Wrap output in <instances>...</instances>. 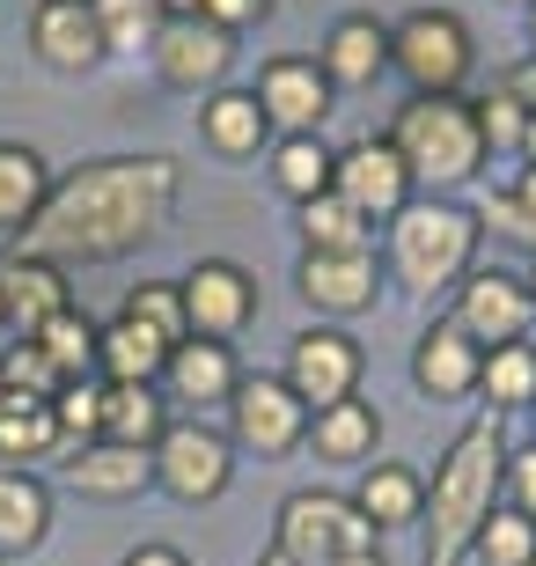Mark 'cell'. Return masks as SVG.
<instances>
[{
    "instance_id": "1",
    "label": "cell",
    "mask_w": 536,
    "mask_h": 566,
    "mask_svg": "<svg viewBox=\"0 0 536 566\" xmlns=\"http://www.w3.org/2000/svg\"><path fill=\"white\" fill-rule=\"evenodd\" d=\"M169 207H177V163L169 155H104V163H82L66 185L44 191L30 229H15V258L104 265V258L140 251L147 235H162Z\"/></svg>"
},
{
    "instance_id": "2",
    "label": "cell",
    "mask_w": 536,
    "mask_h": 566,
    "mask_svg": "<svg viewBox=\"0 0 536 566\" xmlns=\"http://www.w3.org/2000/svg\"><path fill=\"white\" fill-rule=\"evenodd\" d=\"M500 471H507V441H500V412H485L455 434V449L427 485V566H463V552L477 545V530L493 515Z\"/></svg>"
},
{
    "instance_id": "3",
    "label": "cell",
    "mask_w": 536,
    "mask_h": 566,
    "mask_svg": "<svg viewBox=\"0 0 536 566\" xmlns=\"http://www.w3.org/2000/svg\"><path fill=\"white\" fill-rule=\"evenodd\" d=\"M390 147H397V163L412 169V177L463 185V177H477V163H485L477 104H463V96H412V104L397 111Z\"/></svg>"
},
{
    "instance_id": "4",
    "label": "cell",
    "mask_w": 536,
    "mask_h": 566,
    "mask_svg": "<svg viewBox=\"0 0 536 566\" xmlns=\"http://www.w3.org/2000/svg\"><path fill=\"white\" fill-rule=\"evenodd\" d=\"M397 273H404V287L412 294H433L449 287V280H463V265H471V243H477V213L463 207H404L397 213Z\"/></svg>"
},
{
    "instance_id": "5",
    "label": "cell",
    "mask_w": 536,
    "mask_h": 566,
    "mask_svg": "<svg viewBox=\"0 0 536 566\" xmlns=\"http://www.w3.org/2000/svg\"><path fill=\"white\" fill-rule=\"evenodd\" d=\"M375 537H382V530H375L353 501H338V493H294V501L280 507L272 552H287L294 566H338V559L375 552Z\"/></svg>"
},
{
    "instance_id": "6",
    "label": "cell",
    "mask_w": 536,
    "mask_h": 566,
    "mask_svg": "<svg viewBox=\"0 0 536 566\" xmlns=\"http://www.w3.org/2000/svg\"><path fill=\"white\" fill-rule=\"evenodd\" d=\"M390 66L412 74L419 96H455V82L471 74V30L449 8H419L390 30Z\"/></svg>"
},
{
    "instance_id": "7",
    "label": "cell",
    "mask_w": 536,
    "mask_h": 566,
    "mask_svg": "<svg viewBox=\"0 0 536 566\" xmlns=\"http://www.w3.org/2000/svg\"><path fill=\"white\" fill-rule=\"evenodd\" d=\"M330 191L346 199L360 221H397L412 207V169L397 163L390 140H353L338 163H330Z\"/></svg>"
},
{
    "instance_id": "8",
    "label": "cell",
    "mask_w": 536,
    "mask_h": 566,
    "mask_svg": "<svg viewBox=\"0 0 536 566\" xmlns=\"http://www.w3.org/2000/svg\"><path fill=\"white\" fill-rule=\"evenodd\" d=\"M250 310H258V287H250L243 265H228V258L191 265V280H185V324H191V338L228 346V338L250 324Z\"/></svg>"
},
{
    "instance_id": "9",
    "label": "cell",
    "mask_w": 536,
    "mask_h": 566,
    "mask_svg": "<svg viewBox=\"0 0 536 566\" xmlns=\"http://www.w3.org/2000/svg\"><path fill=\"white\" fill-rule=\"evenodd\" d=\"M228 412H235V441H250L258 457H287L294 441L309 434V405L294 398L287 382H272V376H250V382H235V398H228Z\"/></svg>"
},
{
    "instance_id": "10",
    "label": "cell",
    "mask_w": 536,
    "mask_h": 566,
    "mask_svg": "<svg viewBox=\"0 0 536 566\" xmlns=\"http://www.w3.org/2000/svg\"><path fill=\"white\" fill-rule=\"evenodd\" d=\"M353 382H360V346L346 332H302L287 346V390L316 412L353 398Z\"/></svg>"
},
{
    "instance_id": "11",
    "label": "cell",
    "mask_w": 536,
    "mask_h": 566,
    "mask_svg": "<svg viewBox=\"0 0 536 566\" xmlns=\"http://www.w3.org/2000/svg\"><path fill=\"white\" fill-rule=\"evenodd\" d=\"M536 316V287L515 273H477L471 287H463V302H455V332L477 338V346H515L522 332H529Z\"/></svg>"
},
{
    "instance_id": "12",
    "label": "cell",
    "mask_w": 536,
    "mask_h": 566,
    "mask_svg": "<svg viewBox=\"0 0 536 566\" xmlns=\"http://www.w3.org/2000/svg\"><path fill=\"white\" fill-rule=\"evenodd\" d=\"M235 60V38L207 15H169L162 38H155V66H162L169 88H213Z\"/></svg>"
},
{
    "instance_id": "13",
    "label": "cell",
    "mask_w": 536,
    "mask_h": 566,
    "mask_svg": "<svg viewBox=\"0 0 536 566\" xmlns=\"http://www.w3.org/2000/svg\"><path fill=\"white\" fill-rule=\"evenodd\" d=\"M228 441L207 434V427H169L162 441H155V485L162 493H177V501H213L228 485Z\"/></svg>"
},
{
    "instance_id": "14",
    "label": "cell",
    "mask_w": 536,
    "mask_h": 566,
    "mask_svg": "<svg viewBox=\"0 0 536 566\" xmlns=\"http://www.w3.org/2000/svg\"><path fill=\"white\" fill-rule=\"evenodd\" d=\"M258 111L287 133H316L330 118V82L316 60H272L258 74Z\"/></svg>"
},
{
    "instance_id": "15",
    "label": "cell",
    "mask_w": 536,
    "mask_h": 566,
    "mask_svg": "<svg viewBox=\"0 0 536 566\" xmlns=\"http://www.w3.org/2000/svg\"><path fill=\"white\" fill-rule=\"evenodd\" d=\"M30 38H38L44 66H60V74H88V66L104 60V30L88 15V0H38Z\"/></svg>"
},
{
    "instance_id": "16",
    "label": "cell",
    "mask_w": 536,
    "mask_h": 566,
    "mask_svg": "<svg viewBox=\"0 0 536 566\" xmlns=\"http://www.w3.org/2000/svg\"><path fill=\"white\" fill-rule=\"evenodd\" d=\"M66 485L88 501H133L140 485H155V449H125V441H88L66 463Z\"/></svg>"
},
{
    "instance_id": "17",
    "label": "cell",
    "mask_w": 536,
    "mask_h": 566,
    "mask_svg": "<svg viewBox=\"0 0 536 566\" xmlns=\"http://www.w3.org/2000/svg\"><path fill=\"white\" fill-rule=\"evenodd\" d=\"M0 294H8V324H22V338H38L66 302V273L44 258H0Z\"/></svg>"
},
{
    "instance_id": "18",
    "label": "cell",
    "mask_w": 536,
    "mask_h": 566,
    "mask_svg": "<svg viewBox=\"0 0 536 566\" xmlns=\"http://www.w3.org/2000/svg\"><path fill=\"white\" fill-rule=\"evenodd\" d=\"M302 294L330 316H353L375 302V251H330V258H302Z\"/></svg>"
},
{
    "instance_id": "19",
    "label": "cell",
    "mask_w": 536,
    "mask_h": 566,
    "mask_svg": "<svg viewBox=\"0 0 536 566\" xmlns=\"http://www.w3.org/2000/svg\"><path fill=\"white\" fill-rule=\"evenodd\" d=\"M477 368H485V354H477V338H463L455 324H433L427 338H419V360L412 376L427 398H471L477 390Z\"/></svg>"
},
{
    "instance_id": "20",
    "label": "cell",
    "mask_w": 536,
    "mask_h": 566,
    "mask_svg": "<svg viewBox=\"0 0 536 566\" xmlns=\"http://www.w3.org/2000/svg\"><path fill=\"white\" fill-rule=\"evenodd\" d=\"M316 66H324L330 88H338V82H346V88L375 82V74L390 66V30H382L375 15H346V22L324 38V60H316Z\"/></svg>"
},
{
    "instance_id": "21",
    "label": "cell",
    "mask_w": 536,
    "mask_h": 566,
    "mask_svg": "<svg viewBox=\"0 0 536 566\" xmlns=\"http://www.w3.org/2000/svg\"><path fill=\"white\" fill-rule=\"evenodd\" d=\"M169 390H177V405H228L235 398V360H228V346H213V338H185L177 354H169Z\"/></svg>"
},
{
    "instance_id": "22",
    "label": "cell",
    "mask_w": 536,
    "mask_h": 566,
    "mask_svg": "<svg viewBox=\"0 0 536 566\" xmlns=\"http://www.w3.org/2000/svg\"><path fill=\"white\" fill-rule=\"evenodd\" d=\"M44 530H52V493L30 471H0V559L38 552Z\"/></svg>"
},
{
    "instance_id": "23",
    "label": "cell",
    "mask_w": 536,
    "mask_h": 566,
    "mask_svg": "<svg viewBox=\"0 0 536 566\" xmlns=\"http://www.w3.org/2000/svg\"><path fill=\"white\" fill-rule=\"evenodd\" d=\"M96 368H104L111 382H155L169 368V346L147 332V324L118 316V324H104V332H96Z\"/></svg>"
},
{
    "instance_id": "24",
    "label": "cell",
    "mask_w": 536,
    "mask_h": 566,
    "mask_svg": "<svg viewBox=\"0 0 536 566\" xmlns=\"http://www.w3.org/2000/svg\"><path fill=\"white\" fill-rule=\"evenodd\" d=\"M353 507H360L375 530L419 523V515H427V479H419V471H404V463H375L368 479H360V493H353Z\"/></svg>"
},
{
    "instance_id": "25",
    "label": "cell",
    "mask_w": 536,
    "mask_h": 566,
    "mask_svg": "<svg viewBox=\"0 0 536 566\" xmlns=\"http://www.w3.org/2000/svg\"><path fill=\"white\" fill-rule=\"evenodd\" d=\"M169 434V412L155 398V382H111L104 390V441H125V449H155Z\"/></svg>"
},
{
    "instance_id": "26",
    "label": "cell",
    "mask_w": 536,
    "mask_h": 566,
    "mask_svg": "<svg viewBox=\"0 0 536 566\" xmlns=\"http://www.w3.org/2000/svg\"><path fill=\"white\" fill-rule=\"evenodd\" d=\"M199 126H207V140L221 147V155H258L272 133V118L258 111V96H243V88H221L207 111H199Z\"/></svg>"
},
{
    "instance_id": "27",
    "label": "cell",
    "mask_w": 536,
    "mask_h": 566,
    "mask_svg": "<svg viewBox=\"0 0 536 566\" xmlns=\"http://www.w3.org/2000/svg\"><path fill=\"white\" fill-rule=\"evenodd\" d=\"M309 434H316V457L360 463V457H375V434H382V420H375V405L346 398V405H330V412H316Z\"/></svg>"
},
{
    "instance_id": "28",
    "label": "cell",
    "mask_w": 536,
    "mask_h": 566,
    "mask_svg": "<svg viewBox=\"0 0 536 566\" xmlns=\"http://www.w3.org/2000/svg\"><path fill=\"white\" fill-rule=\"evenodd\" d=\"M44 163L22 140H0V229H30V213L44 207Z\"/></svg>"
},
{
    "instance_id": "29",
    "label": "cell",
    "mask_w": 536,
    "mask_h": 566,
    "mask_svg": "<svg viewBox=\"0 0 536 566\" xmlns=\"http://www.w3.org/2000/svg\"><path fill=\"white\" fill-rule=\"evenodd\" d=\"M330 163H338V155H330L316 133H287V140H280V155H272V177H280V191H287V199H302V207H309V199H324V191H330Z\"/></svg>"
},
{
    "instance_id": "30",
    "label": "cell",
    "mask_w": 536,
    "mask_h": 566,
    "mask_svg": "<svg viewBox=\"0 0 536 566\" xmlns=\"http://www.w3.org/2000/svg\"><path fill=\"white\" fill-rule=\"evenodd\" d=\"M88 15H96V30H104V52H155V38H162L169 8L162 0H88Z\"/></svg>"
},
{
    "instance_id": "31",
    "label": "cell",
    "mask_w": 536,
    "mask_h": 566,
    "mask_svg": "<svg viewBox=\"0 0 536 566\" xmlns=\"http://www.w3.org/2000/svg\"><path fill=\"white\" fill-rule=\"evenodd\" d=\"M30 346L52 360V376H60V382H82L88 368H96V324H88L82 310H60L38 338H30Z\"/></svg>"
},
{
    "instance_id": "32",
    "label": "cell",
    "mask_w": 536,
    "mask_h": 566,
    "mask_svg": "<svg viewBox=\"0 0 536 566\" xmlns=\"http://www.w3.org/2000/svg\"><path fill=\"white\" fill-rule=\"evenodd\" d=\"M302 235H309L316 258H330V251H368V221H360L338 191H324V199H309V207H302Z\"/></svg>"
},
{
    "instance_id": "33",
    "label": "cell",
    "mask_w": 536,
    "mask_h": 566,
    "mask_svg": "<svg viewBox=\"0 0 536 566\" xmlns=\"http://www.w3.org/2000/svg\"><path fill=\"white\" fill-rule=\"evenodd\" d=\"M52 441H60V420H52V405H30V398H8V405H0V463L44 457Z\"/></svg>"
},
{
    "instance_id": "34",
    "label": "cell",
    "mask_w": 536,
    "mask_h": 566,
    "mask_svg": "<svg viewBox=\"0 0 536 566\" xmlns=\"http://www.w3.org/2000/svg\"><path fill=\"white\" fill-rule=\"evenodd\" d=\"M477 390L493 405H536V346H493L485 368H477Z\"/></svg>"
},
{
    "instance_id": "35",
    "label": "cell",
    "mask_w": 536,
    "mask_h": 566,
    "mask_svg": "<svg viewBox=\"0 0 536 566\" xmlns=\"http://www.w3.org/2000/svg\"><path fill=\"white\" fill-rule=\"evenodd\" d=\"M471 552H477V566H529L536 559V523L522 507H493Z\"/></svg>"
},
{
    "instance_id": "36",
    "label": "cell",
    "mask_w": 536,
    "mask_h": 566,
    "mask_svg": "<svg viewBox=\"0 0 536 566\" xmlns=\"http://www.w3.org/2000/svg\"><path fill=\"white\" fill-rule=\"evenodd\" d=\"M125 316H133V324H147V332L162 338L169 354L191 338V324H185V287H169V280H147V287H133Z\"/></svg>"
},
{
    "instance_id": "37",
    "label": "cell",
    "mask_w": 536,
    "mask_h": 566,
    "mask_svg": "<svg viewBox=\"0 0 536 566\" xmlns=\"http://www.w3.org/2000/svg\"><path fill=\"white\" fill-rule=\"evenodd\" d=\"M0 382H8V398H30V405H52V398H60V376H52V360H44L38 346L0 354Z\"/></svg>"
},
{
    "instance_id": "38",
    "label": "cell",
    "mask_w": 536,
    "mask_h": 566,
    "mask_svg": "<svg viewBox=\"0 0 536 566\" xmlns=\"http://www.w3.org/2000/svg\"><path fill=\"white\" fill-rule=\"evenodd\" d=\"M52 420H60V434H104V390H88V382H60Z\"/></svg>"
},
{
    "instance_id": "39",
    "label": "cell",
    "mask_w": 536,
    "mask_h": 566,
    "mask_svg": "<svg viewBox=\"0 0 536 566\" xmlns=\"http://www.w3.org/2000/svg\"><path fill=\"white\" fill-rule=\"evenodd\" d=\"M522 126H529V111H522L507 88L477 104V133H485V147H522Z\"/></svg>"
},
{
    "instance_id": "40",
    "label": "cell",
    "mask_w": 536,
    "mask_h": 566,
    "mask_svg": "<svg viewBox=\"0 0 536 566\" xmlns=\"http://www.w3.org/2000/svg\"><path fill=\"white\" fill-rule=\"evenodd\" d=\"M500 479H507V493H515V507H522V515L536 523V449H522V457H507V471H500Z\"/></svg>"
},
{
    "instance_id": "41",
    "label": "cell",
    "mask_w": 536,
    "mask_h": 566,
    "mask_svg": "<svg viewBox=\"0 0 536 566\" xmlns=\"http://www.w3.org/2000/svg\"><path fill=\"white\" fill-rule=\"evenodd\" d=\"M199 15H207V22H221L228 38H235V30H243V22H258V15H265V0H207V8H199Z\"/></svg>"
},
{
    "instance_id": "42",
    "label": "cell",
    "mask_w": 536,
    "mask_h": 566,
    "mask_svg": "<svg viewBox=\"0 0 536 566\" xmlns=\"http://www.w3.org/2000/svg\"><path fill=\"white\" fill-rule=\"evenodd\" d=\"M125 566H191V559H185L177 545H140V552H133Z\"/></svg>"
},
{
    "instance_id": "43",
    "label": "cell",
    "mask_w": 536,
    "mask_h": 566,
    "mask_svg": "<svg viewBox=\"0 0 536 566\" xmlns=\"http://www.w3.org/2000/svg\"><path fill=\"white\" fill-rule=\"evenodd\" d=\"M507 96H515L522 111H536V60H529V66H515V82H507Z\"/></svg>"
},
{
    "instance_id": "44",
    "label": "cell",
    "mask_w": 536,
    "mask_h": 566,
    "mask_svg": "<svg viewBox=\"0 0 536 566\" xmlns=\"http://www.w3.org/2000/svg\"><path fill=\"white\" fill-rule=\"evenodd\" d=\"M338 566H382V552H360V559H338Z\"/></svg>"
},
{
    "instance_id": "45",
    "label": "cell",
    "mask_w": 536,
    "mask_h": 566,
    "mask_svg": "<svg viewBox=\"0 0 536 566\" xmlns=\"http://www.w3.org/2000/svg\"><path fill=\"white\" fill-rule=\"evenodd\" d=\"M522 147H529V155H536V111H529V126H522Z\"/></svg>"
},
{
    "instance_id": "46",
    "label": "cell",
    "mask_w": 536,
    "mask_h": 566,
    "mask_svg": "<svg viewBox=\"0 0 536 566\" xmlns=\"http://www.w3.org/2000/svg\"><path fill=\"white\" fill-rule=\"evenodd\" d=\"M258 566H294V559H287V552H265V559H258Z\"/></svg>"
},
{
    "instance_id": "47",
    "label": "cell",
    "mask_w": 536,
    "mask_h": 566,
    "mask_svg": "<svg viewBox=\"0 0 536 566\" xmlns=\"http://www.w3.org/2000/svg\"><path fill=\"white\" fill-rule=\"evenodd\" d=\"M0 324H8V294H0Z\"/></svg>"
},
{
    "instance_id": "48",
    "label": "cell",
    "mask_w": 536,
    "mask_h": 566,
    "mask_svg": "<svg viewBox=\"0 0 536 566\" xmlns=\"http://www.w3.org/2000/svg\"><path fill=\"white\" fill-rule=\"evenodd\" d=\"M529 38H536V8H529Z\"/></svg>"
},
{
    "instance_id": "49",
    "label": "cell",
    "mask_w": 536,
    "mask_h": 566,
    "mask_svg": "<svg viewBox=\"0 0 536 566\" xmlns=\"http://www.w3.org/2000/svg\"><path fill=\"white\" fill-rule=\"evenodd\" d=\"M0 405H8V382H0Z\"/></svg>"
},
{
    "instance_id": "50",
    "label": "cell",
    "mask_w": 536,
    "mask_h": 566,
    "mask_svg": "<svg viewBox=\"0 0 536 566\" xmlns=\"http://www.w3.org/2000/svg\"><path fill=\"white\" fill-rule=\"evenodd\" d=\"M0 566H15V559H0Z\"/></svg>"
},
{
    "instance_id": "51",
    "label": "cell",
    "mask_w": 536,
    "mask_h": 566,
    "mask_svg": "<svg viewBox=\"0 0 536 566\" xmlns=\"http://www.w3.org/2000/svg\"><path fill=\"white\" fill-rule=\"evenodd\" d=\"M529 8H536V0H529Z\"/></svg>"
},
{
    "instance_id": "52",
    "label": "cell",
    "mask_w": 536,
    "mask_h": 566,
    "mask_svg": "<svg viewBox=\"0 0 536 566\" xmlns=\"http://www.w3.org/2000/svg\"><path fill=\"white\" fill-rule=\"evenodd\" d=\"M529 566H536V559H529Z\"/></svg>"
}]
</instances>
